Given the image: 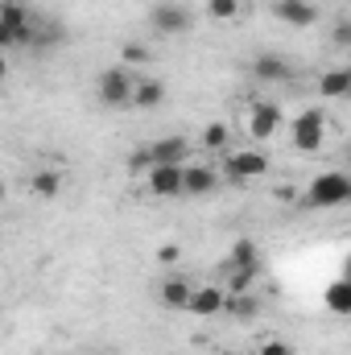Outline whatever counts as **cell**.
<instances>
[{
    "label": "cell",
    "mask_w": 351,
    "mask_h": 355,
    "mask_svg": "<svg viewBox=\"0 0 351 355\" xmlns=\"http://www.w3.org/2000/svg\"><path fill=\"white\" fill-rule=\"evenodd\" d=\"M194 157V141L190 137H162V141H149V145H141L137 153H132V174L141 178L149 166H186Z\"/></svg>",
    "instance_id": "obj_1"
},
{
    "label": "cell",
    "mask_w": 351,
    "mask_h": 355,
    "mask_svg": "<svg viewBox=\"0 0 351 355\" xmlns=\"http://www.w3.org/2000/svg\"><path fill=\"white\" fill-rule=\"evenodd\" d=\"M219 182H232V186H244V182H257V178L268 174V157L264 149L248 145V149H228L219 153Z\"/></svg>",
    "instance_id": "obj_2"
},
{
    "label": "cell",
    "mask_w": 351,
    "mask_h": 355,
    "mask_svg": "<svg viewBox=\"0 0 351 355\" xmlns=\"http://www.w3.org/2000/svg\"><path fill=\"white\" fill-rule=\"evenodd\" d=\"M331 137V124H327V112L323 107H302L293 120H289V145L298 153H318Z\"/></svg>",
    "instance_id": "obj_3"
},
{
    "label": "cell",
    "mask_w": 351,
    "mask_h": 355,
    "mask_svg": "<svg viewBox=\"0 0 351 355\" xmlns=\"http://www.w3.org/2000/svg\"><path fill=\"white\" fill-rule=\"evenodd\" d=\"M351 198V178L343 170H327V174L310 178V186H306V207L310 211H327V207H343Z\"/></svg>",
    "instance_id": "obj_4"
},
{
    "label": "cell",
    "mask_w": 351,
    "mask_h": 355,
    "mask_svg": "<svg viewBox=\"0 0 351 355\" xmlns=\"http://www.w3.org/2000/svg\"><path fill=\"white\" fill-rule=\"evenodd\" d=\"M285 128V112L273 103V99H252L248 107H244V132H248V141H273L277 132Z\"/></svg>",
    "instance_id": "obj_5"
},
{
    "label": "cell",
    "mask_w": 351,
    "mask_h": 355,
    "mask_svg": "<svg viewBox=\"0 0 351 355\" xmlns=\"http://www.w3.org/2000/svg\"><path fill=\"white\" fill-rule=\"evenodd\" d=\"M132 79H137V71H124V67H108V71H99V75H95V99H99L103 107L124 112L128 99H132Z\"/></svg>",
    "instance_id": "obj_6"
},
{
    "label": "cell",
    "mask_w": 351,
    "mask_h": 355,
    "mask_svg": "<svg viewBox=\"0 0 351 355\" xmlns=\"http://www.w3.org/2000/svg\"><path fill=\"white\" fill-rule=\"evenodd\" d=\"M190 25H194V12H190V4H182V0H157V4L149 8V29L162 33V37H178V33H186Z\"/></svg>",
    "instance_id": "obj_7"
},
{
    "label": "cell",
    "mask_w": 351,
    "mask_h": 355,
    "mask_svg": "<svg viewBox=\"0 0 351 355\" xmlns=\"http://www.w3.org/2000/svg\"><path fill=\"white\" fill-rule=\"evenodd\" d=\"M223 306H228V289L219 281H194L182 314H190V318H219Z\"/></svg>",
    "instance_id": "obj_8"
},
{
    "label": "cell",
    "mask_w": 351,
    "mask_h": 355,
    "mask_svg": "<svg viewBox=\"0 0 351 355\" xmlns=\"http://www.w3.org/2000/svg\"><path fill=\"white\" fill-rule=\"evenodd\" d=\"M219 190V170L211 162H186L182 166V198H207Z\"/></svg>",
    "instance_id": "obj_9"
},
{
    "label": "cell",
    "mask_w": 351,
    "mask_h": 355,
    "mask_svg": "<svg viewBox=\"0 0 351 355\" xmlns=\"http://www.w3.org/2000/svg\"><path fill=\"white\" fill-rule=\"evenodd\" d=\"M141 182L149 198H182V166H149Z\"/></svg>",
    "instance_id": "obj_10"
},
{
    "label": "cell",
    "mask_w": 351,
    "mask_h": 355,
    "mask_svg": "<svg viewBox=\"0 0 351 355\" xmlns=\"http://www.w3.org/2000/svg\"><path fill=\"white\" fill-rule=\"evenodd\" d=\"M252 83H264V87H277V83H289L293 79V62L281 58V54H257L252 67H248Z\"/></svg>",
    "instance_id": "obj_11"
},
{
    "label": "cell",
    "mask_w": 351,
    "mask_h": 355,
    "mask_svg": "<svg viewBox=\"0 0 351 355\" xmlns=\"http://www.w3.org/2000/svg\"><path fill=\"white\" fill-rule=\"evenodd\" d=\"M268 8H273V17H277L281 25H289V29H310V25L318 21V4H314V0H273Z\"/></svg>",
    "instance_id": "obj_12"
},
{
    "label": "cell",
    "mask_w": 351,
    "mask_h": 355,
    "mask_svg": "<svg viewBox=\"0 0 351 355\" xmlns=\"http://www.w3.org/2000/svg\"><path fill=\"white\" fill-rule=\"evenodd\" d=\"M162 103H166V83L162 79H153V75H137L132 79V99H128L132 112H153Z\"/></svg>",
    "instance_id": "obj_13"
},
{
    "label": "cell",
    "mask_w": 351,
    "mask_h": 355,
    "mask_svg": "<svg viewBox=\"0 0 351 355\" xmlns=\"http://www.w3.org/2000/svg\"><path fill=\"white\" fill-rule=\"evenodd\" d=\"M190 289H194V281H190L186 272H166V277L157 281V302H162L166 310H186Z\"/></svg>",
    "instance_id": "obj_14"
},
{
    "label": "cell",
    "mask_w": 351,
    "mask_h": 355,
    "mask_svg": "<svg viewBox=\"0 0 351 355\" xmlns=\"http://www.w3.org/2000/svg\"><path fill=\"white\" fill-rule=\"evenodd\" d=\"M62 190H67V174H62V170H54V166H42V170H33V174H29V194H33V198H42V202H54Z\"/></svg>",
    "instance_id": "obj_15"
},
{
    "label": "cell",
    "mask_w": 351,
    "mask_h": 355,
    "mask_svg": "<svg viewBox=\"0 0 351 355\" xmlns=\"http://www.w3.org/2000/svg\"><path fill=\"white\" fill-rule=\"evenodd\" d=\"M194 149H203V153H211V157L228 153V149H232V124H223V120L203 124V132H198V145H194Z\"/></svg>",
    "instance_id": "obj_16"
},
{
    "label": "cell",
    "mask_w": 351,
    "mask_h": 355,
    "mask_svg": "<svg viewBox=\"0 0 351 355\" xmlns=\"http://www.w3.org/2000/svg\"><path fill=\"white\" fill-rule=\"evenodd\" d=\"M264 310V302H261V293H228V306H223V314L228 318H236V322H252L257 314Z\"/></svg>",
    "instance_id": "obj_17"
},
{
    "label": "cell",
    "mask_w": 351,
    "mask_h": 355,
    "mask_svg": "<svg viewBox=\"0 0 351 355\" xmlns=\"http://www.w3.org/2000/svg\"><path fill=\"white\" fill-rule=\"evenodd\" d=\"M351 95V71L335 67L327 75H318V99H348Z\"/></svg>",
    "instance_id": "obj_18"
},
{
    "label": "cell",
    "mask_w": 351,
    "mask_h": 355,
    "mask_svg": "<svg viewBox=\"0 0 351 355\" xmlns=\"http://www.w3.org/2000/svg\"><path fill=\"white\" fill-rule=\"evenodd\" d=\"M223 268H261V248L252 240H236L232 252H228V261H223Z\"/></svg>",
    "instance_id": "obj_19"
},
{
    "label": "cell",
    "mask_w": 351,
    "mask_h": 355,
    "mask_svg": "<svg viewBox=\"0 0 351 355\" xmlns=\"http://www.w3.org/2000/svg\"><path fill=\"white\" fill-rule=\"evenodd\" d=\"M37 17H33V8L25 4V0H0V25H12V29H25V25H33Z\"/></svg>",
    "instance_id": "obj_20"
},
{
    "label": "cell",
    "mask_w": 351,
    "mask_h": 355,
    "mask_svg": "<svg viewBox=\"0 0 351 355\" xmlns=\"http://www.w3.org/2000/svg\"><path fill=\"white\" fill-rule=\"evenodd\" d=\"M149 62H153V50H149L145 42H124V46H120V62H116V67L137 71V67H149Z\"/></svg>",
    "instance_id": "obj_21"
},
{
    "label": "cell",
    "mask_w": 351,
    "mask_h": 355,
    "mask_svg": "<svg viewBox=\"0 0 351 355\" xmlns=\"http://www.w3.org/2000/svg\"><path fill=\"white\" fill-rule=\"evenodd\" d=\"M244 8H248V0H207V4H203V12H207L211 21H240Z\"/></svg>",
    "instance_id": "obj_22"
},
{
    "label": "cell",
    "mask_w": 351,
    "mask_h": 355,
    "mask_svg": "<svg viewBox=\"0 0 351 355\" xmlns=\"http://www.w3.org/2000/svg\"><path fill=\"white\" fill-rule=\"evenodd\" d=\"M252 355H298V352H293V343H289V339L268 335V339H261V343H257V352H252Z\"/></svg>",
    "instance_id": "obj_23"
},
{
    "label": "cell",
    "mask_w": 351,
    "mask_h": 355,
    "mask_svg": "<svg viewBox=\"0 0 351 355\" xmlns=\"http://www.w3.org/2000/svg\"><path fill=\"white\" fill-rule=\"evenodd\" d=\"M327 302H331V310H335V314H348V310H351V289H348V281H339V285L327 293Z\"/></svg>",
    "instance_id": "obj_24"
},
{
    "label": "cell",
    "mask_w": 351,
    "mask_h": 355,
    "mask_svg": "<svg viewBox=\"0 0 351 355\" xmlns=\"http://www.w3.org/2000/svg\"><path fill=\"white\" fill-rule=\"evenodd\" d=\"M178 261H182V248L178 244H162L157 248V265H178Z\"/></svg>",
    "instance_id": "obj_25"
},
{
    "label": "cell",
    "mask_w": 351,
    "mask_h": 355,
    "mask_svg": "<svg viewBox=\"0 0 351 355\" xmlns=\"http://www.w3.org/2000/svg\"><path fill=\"white\" fill-rule=\"evenodd\" d=\"M335 46H339V50H348V46H351V25H348V21H339V25H335Z\"/></svg>",
    "instance_id": "obj_26"
},
{
    "label": "cell",
    "mask_w": 351,
    "mask_h": 355,
    "mask_svg": "<svg viewBox=\"0 0 351 355\" xmlns=\"http://www.w3.org/2000/svg\"><path fill=\"white\" fill-rule=\"evenodd\" d=\"M8 79V58H4V50H0V83Z\"/></svg>",
    "instance_id": "obj_27"
},
{
    "label": "cell",
    "mask_w": 351,
    "mask_h": 355,
    "mask_svg": "<svg viewBox=\"0 0 351 355\" xmlns=\"http://www.w3.org/2000/svg\"><path fill=\"white\" fill-rule=\"evenodd\" d=\"M0 202H4V182H0Z\"/></svg>",
    "instance_id": "obj_28"
},
{
    "label": "cell",
    "mask_w": 351,
    "mask_h": 355,
    "mask_svg": "<svg viewBox=\"0 0 351 355\" xmlns=\"http://www.w3.org/2000/svg\"><path fill=\"white\" fill-rule=\"evenodd\" d=\"M71 355H95V352H71Z\"/></svg>",
    "instance_id": "obj_29"
}]
</instances>
